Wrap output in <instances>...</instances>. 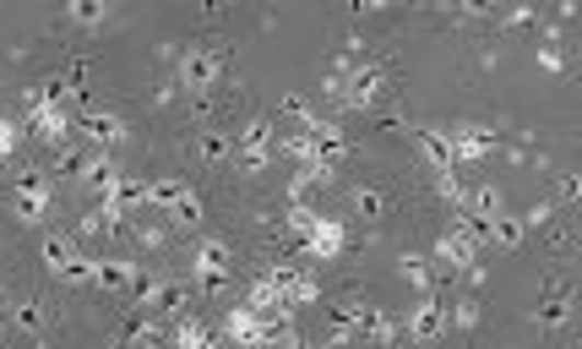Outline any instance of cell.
Here are the masks:
<instances>
[{
  "label": "cell",
  "mask_w": 582,
  "mask_h": 349,
  "mask_svg": "<svg viewBox=\"0 0 582 349\" xmlns=\"http://www.w3.org/2000/svg\"><path fill=\"white\" fill-rule=\"evenodd\" d=\"M278 137H284V126L278 121H267V115H256V121H246L240 132H235V165L251 174H262L273 159H278Z\"/></svg>",
  "instance_id": "cell-3"
},
{
  "label": "cell",
  "mask_w": 582,
  "mask_h": 349,
  "mask_svg": "<svg viewBox=\"0 0 582 349\" xmlns=\"http://www.w3.org/2000/svg\"><path fill=\"white\" fill-rule=\"evenodd\" d=\"M534 317H539V323H567V317H572V290H550Z\"/></svg>",
  "instance_id": "cell-20"
},
{
  "label": "cell",
  "mask_w": 582,
  "mask_h": 349,
  "mask_svg": "<svg viewBox=\"0 0 582 349\" xmlns=\"http://www.w3.org/2000/svg\"><path fill=\"white\" fill-rule=\"evenodd\" d=\"M441 334H452V328H446V306L425 290V295L403 312V339H414V345H436Z\"/></svg>",
  "instance_id": "cell-11"
},
{
  "label": "cell",
  "mask_w": 582,
  "mask_h": 349,
  "mask_svg": "<svg viewBox=\"0 0 582 349\" xmlns=\"http://www.w3.org/2000/svg\"><path fill=\"white\" fill-rule=\"evenodd\" d=\"M49 202H55V180L49 174H22L16 180V191H11V213H16V224H44V213H49Z\"/></svg>",
  "instance_id": "cell-9"
},
{
  "label": "cell",
  "mask_w": 582,
  "mask_h": 349,
  "mask_svg": "<svg viewBox=\"0 0 582 349\" xmlns=\"http://www.w3.org/2000/svg\"><path fill=\"white\" fill-rule=\"evenodd\" d=\"M550 202H556V207H578V202H582V180H578V174H561Z\"/></svg>",
  "instance_id": "cell-27"
},
{
  "label": "cell",
  "mask_w": 582,
  "mask_h": 349,
  "mask_svg": "<svg viewBox=\"0 0 582 349\" xmlns=\"http://www.w3.org/2000/svg\"><path fill=\"white\" fill-rule=\"evenodd\" d=\"M398 273H403V284H409V290H420V295L436 284V268H431V257H414V251L398 262Z\"/></svg>",
  "instance_id": "cell-19"
},
{
  "label": "cell",
  "mask_w": 582,
  "mask_h": 349,
  "mask_svg": "<svg viewBox=\"0 0 582 349\" xmlns=\"http://www.w3.org/2000/svg\"><path fill=\"white\" fill-rule=\"evenodd\" d=\"M126 339H137V345H152V339H163V328H152V323H137Z\"/></svg>",
  "instance_id": "cell-31"
},
{
  "label": "cell",
  "mask_w": 582,
  "mask_h": 349,
  "mask_svg": "<svg viewBox=\"0 0 582 349\" xmlns=\"http://www.w3.org/2000/svg\"><path fill=\"white\" fill-rule=\"evenodd\" d=\"M110 11H115V0H66V22H77V27H104L110 22Z\"/></svg>",
  "instance_id": "cell-17"
},
{
  "label": "cell",
  "mask_w": 582,
  "mask_h": 349,
  "mask_svg": "<svg viewBox=\"0 0 582 349\" xmlns=\"http://www.w3.org/2000/svg\"><path fill=\"white\" fill-rule=\"evenodd\" d=\"M354 207L365 218H387V191L381 185H354Z\"/></svg>",
  "instance_id": "cell-22"
},
{
  "label": "cell",
  "mask_w": 582,
  "mask_h": 349,
  "mask_svg": "<svg viewBox=\"0 0 582 349\" xmlns=\"http://www.w3.org/2000/svg\"><path fill=\"white\" fill-rule=\"evenodd\" d=\"M82 137H88L93 148L115 154V148H121V143H126L132 132H126V121H121L115 110H88V115H82Z\"/></svg>",
  "instance_id": "cell-12"
},
{
  "label": "cell",
  "mask_w": 582,
  "mask_h": 349,
  "mask_svg": "<svg viewBox=\"0 0 582 349\" xmlns=\"http://www.w3.org/2000/svg\"><path fill=\"white\" fill-rule=\"evenodd\" d=\"M517 218H523V229H545V224L556 218V202H550V196H539V202H534V207H523Z\"/></svg>",
  "instance_id": "cell-25"
},
{
  "label": "cell",
  "mask_w": 582,
  "mask_h": 349,
  "mask_svg": "<svg viewBox=\"0 0 582 349\" xmlns=\"http://www.w3.org/2000/svg\"><path fill=\"white\" fill-rule=\"evenodd\" d=\"M5 317H11V328H27V334H33V328H44V306H38V301H11V312H5Z\"/></svg>",
  "instance_id": "cell-24"
},
{
  "label": "cell",
  "mask_w": 582,
  "mask_h": 349,
  "mask_svg": "<svg viewBox=\"0 0 582 349\" xmlns=\"http://www.w3.org/2000/svg\"><path fill=\"white\" fill-rule=\"evenodd\" d=\"M343 246H349L343 218H332V213H321V207H316V218L299 229V251H305L310 262H338V257H343Z\"/></svg>",
  "instance_id": "cell-7"
},
{
  "label": "cell",
  "mask_w": 582,
  "mask_h": 349,
  "mask_svg": "<svg viewBox=\"0 0 582 349\" xmlns=\"http://www.w3.org/2000/svg\"><path fill=\"white\" fill-rule=\"evenodd\" d=\"M224 334H229L235 345H262V312L229 306V312H224Z\"/></svg>",
  "instance_id": "cell-16"
},
{
  "label": "cell",
  "mask_w": 582,
  "mask_h": 349,
  "mask_svg": "<svg viewBox=\"0 0 582 349\" xmlns=\"http://www.w3.org/2000/svg\"><path fill=\"white\" fill-rule=\"evenodd\" d=\"M132 235H137V246H142V251H163V240H169V224H163V218H158V224H137Z\"/></svg>",
  "instance_id": "cell-26"
},
{
  "label": "cell",
  "mask_w": 582,
  "mask_h": 349,
  "mask_svg": "<svg viewBox=\"0 0 582 349\" xmlns=\"http://www.w3.org/2000/svg\"><path fill=\"white\" fill-rule=\"evenodd\" d=\"M468 262H479V229L468 224V213H452V224L441 229V240H436V273L452 279Z\"/></svg>",
  "instance_id": "cell-4"
},
{
  "label": "cell",
  "mask_w": 582,
  "mask_h": 349,
  "mask_svg": "<svg viewBox=\"0 0 582 349\" xmlns=\"http://www.w3.org/2000/svg\"><path fill=\"white\" fill-rule=\"evenodd\" d=\"M38 257H44V268H49L60 284H88V273H93V257L77 246V235H44Z\"/></svg>",
  "instance_id": "cell-6"
},
{
  "label": "cell",
  "mask_w": 582,
  "mask_h": 349,
  "mask_svg": "<svg viewBox=\"0 0 582 349\" xmlns=\"http://www.w3.org/2000/svg\"><path fill=\"white\" fill-rule=\"evenodd\" d=\"M436 196H441V202H452V213H463V202H468V185L457 180V170H436Z\"/></svg>",
  "instance_id": "cell-21"
},
{
  "label": "cell",
  "mask_w": 582,
  "mask_h": 349,
  "mask_svg": "<svg viewBox=\"0 0 582 349\" xmlns=\"http://www.w3.org/2000/svg\"><path fill=\"white\" fill-rule=\"evenodd\" d=\"M523 235H528V229H523V218H517V213H506V207H501L495 218H484V224H479V240H490V246H501V251L523 246Z\"/></svg>",
  "instance_id": "cell-14"
},
{
  "label": "cell",
  "mask_w": 582,
  "mask_h": 349,
  "mask_svg": "<svg viewBox=\"0 0 582 349\" xmlns=\"http://www.w3.org/2000/svg\"><path fill=\"white\" fill-rule=\"evenodd\" d=\"M147 207L163 218V224H174V229H196L202 224V191L185 180V174H158V180H147Z\"/></svg>",
  "instance_id": "cell-1"
},
{
  "label": "cell",
  "mask_w": 582,
  "mask_h": 349,
  "mask_svg": "<svg viewBox=\"0 0 582 349\" xmlns=\"http://www.w3.org/2000/svg\"><path fill=\"white\" fill-rule=\"evenodd\" d=\"M354 5H365V11H381V5H392V0H354Z\"/></svg>",
  "instance_id": "cell-32"
},
{
  "label": "cell",
  "mask_w": 582,
  "mask_h": 349,
  "mask_svg": "<svg viewBox=\"0 0 582 349\" xmlns=\"http://www.w3.org/2000/svg\"><path fill=\"white\" fill-rule=\"evenodd\" d=\"M446 143H452V165L463 170V165H479V159H490L495 154V126H479V121H457V126H446Z\"/></svg>",
  "instance_id": "cell-8"
},
{
  "label": "cell",
  "mask_w": 582,
  "mask_h": 349,
  "mask_svg": "<svg viewBox=\"0 0 582 349\" xmlns=\"http://www.w3.org/2000/svg\"><path fill=\"white\" fill-rule=\"evenodd\" d=\"M414 148L425 154L431 170H457L452 165V143H446V126H414Z\"/></svg>",
  "instance_id": "cell-15"
},
{
  "label": "cell",
  "mask_w": 582,
  "mask_h": 349,
  "mask_svg": "<svg viewBox=\"0 0 582 349\" xmlns=\"http://www.w3.org/2000/svg\"><path fill=\"white\" fill-rule=\"evenodd\" d=\"M22 132H33L44 148H60V143H71V132H77V121L66 115V104H27V121H22Z\"/></svg>",
  "instance_id": "cell-10"
},
{
  "label": "cell",
  "mask_w": 582,
  "mask_h": 349,
  "mask_svg": "<svg viewBox=\"0 0 582 349\" xmlns=\"http://www.w3.org/2000/svg\"><path fill=\"white\" fill-rule=\"evenodd\" d=\"M556 5H561V11H572V5H578V0H556Z\"/></svg>",
  "instance_id": "cell-33"
},
{
  "label": "cell",
  "mask_w": 582,
  "mask_h": 349,
  "mask_svg": "<svg viewBox=\"0 0 582 349\" xmlns=\"http://www.w3.org/2000/svg\"><path fill=\"white\" fill-rule=\"evenodd\" d=\"M202 159L207 165H235V132H202Z\"/></svg>",
  "instance_id": "cell-18"
},
{
  "label": "cell",
  "mask_w": 582,
  "mask_h": 349,
  "mask_svg": "<svg viewBox=\"0 0 582 349\" xmlns=\"http://www.w3.org/2000/svg\"><path fill=\"white\" fill-rule=\"evenodd\" d=\"M457 5H463L468 16H495V11H501V0H457Z\"/></svg>",
  "instance_id": "cell-30"
},
{
  "label": "cell",
  "mask_w": 582,
  "mask_h": 349,
  "mask_svg": "<svg viewBox=\"0 0 582 349\" xmlns=\"http://www.w3.org/2000/svg\"><path fill=\"white\" fill-rule=\"evenodd\" d=\"M137 279H142V262L132 257H93V273H88L93 290H132Z\"/></svg>",
  "instance_id": "cell-13"
},
{
  "label": "cell",
  "mask_w": 582,
  "mask_h": 349,
  "mask_svg": "<svg viewBox=\"0 0 582 349\" xmlns=\"http://www.w3.org/2000/svg\"><path fill=\"white\" fill-rule=\"evenodd\" d=\"M235 279V246L229 240H196L191 246V284L196 290H224Z\"/></svg>",
  "instance_id": "cell-5"
},
{
  "label": "cell",
  "mask_w": 582,
  "mask_h": 349,
  "mask_svg": "<svg viewBox=\"0 0 582 349\" xmlns=\"http://www.w3.org/2000/svg\"><path fill=\"white\" fill-rule=\"evenodd\" d=\"M224 71H229V49L224 44H191L180 55V66H174V82L185 93H213L224 82Z\"/></svg>",
  "instance_id": "cell-2"
},
{
  "label": "cell",
  "mask_w": 582,
  "mask_h": 349,
  "mask_svg": "<svg viewBox=\"0 0 582 349\" xmlns=\"http://www.w3.org/2000/svg\"><path fill=\"white\" fill-rule=\"evenodd\" d=\"M446 328H463V334H468V328H479V301H473V295L452 301V306H446Z\"/></svg>",
  "instance_id": "cell-23"
},
{
  "label": "cell",
  "mask_w": 582,
  "mask_h": 349,
  "mask_svg": "<svg viewBox=\"0 0 582 349\" xmlns=\"http://www.w3.org/2000/svg\"><path fill=\"white\" fill-rule=\"evenodd\" d=\"M169 339H174V345H213V334H207V328H202L196 317H185V323H180V328H174Z\"/></svg>",
  "instance_id": "cell-28"
},
{
  "label": "cell",
  "mask_w": 582,
  "mask_h": 349,
  "mask_svg": "<svg viewBox=\"0 0 582 349\" xmlns=\"http://www.w3.org/2000/svg\"><path fill=\"white\" fill-rule=\"evenodd\" d=\"M22 137H27V132H22L11 115H0V159H11V154L22 148Z\"/></svg>",
  "instance_id": "cell-29"
}]
</instances>
